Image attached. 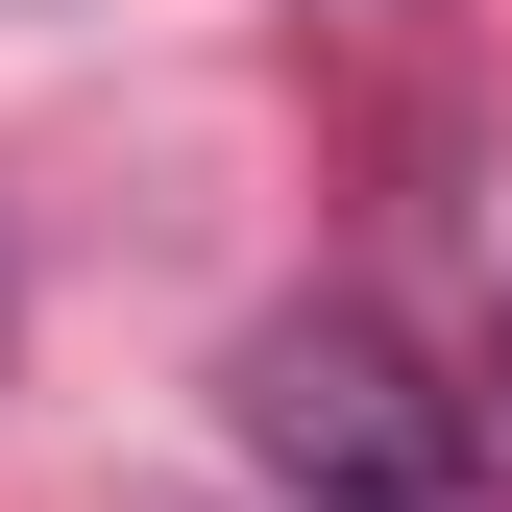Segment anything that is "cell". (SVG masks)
<instances>
[{"instance_id": "cell-2", "label": "cell", "mask_w": 512, "mask_h": 512, "mask_svg": "<svg viewBox=\"0 0 512 512\" xmlns=\"http://www.w3.org/2000/svg\"><path fill=\"white\" fill-rule=\"evenodd\" d=\"M488 366H512V342H488Z\"/></svg>"}, {"instance_id": "cell-1", "label": "cell", "mask_w": 512, "mask_h": 512, "mask_svg": "<svg viewBox=\"0 0 512 512\" xmlns=\"http://www.w3.org/2000/svg\"><path fill=\"white\" fill-rule=\"evenodd\" d=\"M244 464H269L293 512H488V415L439 391V366L391 342V317H269L244 342Z\"/></svg>"}]
</instances>
